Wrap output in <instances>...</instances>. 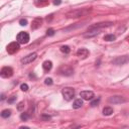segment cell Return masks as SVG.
<instances>
[{
	"instance_id": "1",
	"label": "cell",
	"mask_w": 129,
	"mask_h": 129,
	"mask_svg": "<svg viewBox=\"0 0 129 129\" xmlns=\"http://www.w3.org/2000/svg\"><path fill=\"white\" fill-rule=\"evenodd\" d=\"M91 11H92V8H78V9H74L67 12L66 16L68 18H79V17L88 15Z\"/></svg>"
},
{
	"instance_id": "2",
	"label": "cell",
	"mask_w": 129,
	"mask_h": 129,
	"mask_svg": "<svg viewBox=\"0 0 129 129\" xmlns=\"http://www.w3.org/2000/svg\"><path fill=\"white\" fill-rule=\"evenodd\" d=\"M61 94L66 101H71L75 97V90L71 87H66L61 90Z\"/></svg>"
},
{
	"instance_id": "3",
	"label": "cell",
	"mask_w": 129,
	"mask_h": 129,
	"mask_svg": "<svg viewBox=\"0 0 129 129\" xmlns=\"http://www.w3.org/2000/svg\"><path fill=\"white\" fill-rule=\"evenodd\" d=\"M29 34L27 33V32H25V31H20L18 34H17V36H16V41L17 42H19L20 44H26V43H28V41H29Z\"/></svg>"
},
{
	"instance_id": "4",
	"label": "cell",
	"mask_w": 129,
	"mask_h": 129,
	"mask_svg": "<svg viewBox=\"0 0 129 129\" xmlns=\"http://www.w3.org/2000/svg\"><path fill=\"white\" fill-rule=\"evenodd\" d=\"M20 48V43L17 42V41H13V42H10L7 46H6V50L8 53L10 54H13L15 52H17Z\"/></svg>"
},
{
	"instance_id": "5",
	"label": "cell",
	"mask_w": 129,
	"mask_h": 129,
	"mask_svg": "<svg viewBox=\"0 0 129 129\" xmlns=\"http://www.w3.org/2000/svg\"><path fill=\"white\" fill-rule=\"evenodd\" d=\"M128 61H129V56L122 55V56H117L116 58H114L112 60V63L113 64H116V66H123V64L127 63Z\"/></svg>"
},
{
	"instance_id": "6",
	"label": "cell",
	"mask_w": 129,
	"mask_h": 129,
	"mask_svg": "<svg viewBox=\"0 0 129 129\" xmlns=\"http://www.w3.org/2000/svg\"><path fill=\"white\" fill-rule=\"evenodd\" d=\"M36 57H37V53H36V52H31V53L27 54L26 56H24L23 58H21L20 61H21L22 64H27V63L32 62Z\"/></svg>"
},
{
	"instance_id": "7",
	"label": "cell",
	"mask_w": 129,
	"mask_h": 129,
	"mask_svg": "<svg viewBox=\"0 0 129 129\" xmlns=\"http://www.w3.org/2000/svg\"><path fill=\"white\" fill-rule=\"evenodd\" d=\"M13 75V69L11 67H3L0 72V76L2 78H10Z\"/></svg>"
},
{
	"instance_id": "8",
	"label": "cell",
	"mask_w": 129,
	"mask_h": 129,
	"mask_svg": "<svg viewBox=\"0 0 129 129\" xmlns=\"http://www.w3.org/2000/svg\"><path fill=\"white\" fill-rule=\"evenodd\" d=\"M108 101L111 104H122L126 102V99L122 96H112L108 99Z\"/></svg>"
},
{
	"instance_id": "9",
	"label": "cell",
	"mask_w": 129,
	"mask_h": 129,
	"mask_svg": "<svg viewBox=\"0 0 129 129\" xmlns=\"http://www.w3.org/2000/svg\"><path fill=\"white\" fill-rule=\"evenodd\" d=\"M80 97H81L83 100L89 101V100H93V98L95 97V94H94V92H92V91H82V92L80 93Z\"/></svg>"
},
{
	"instance_id": "10",
	"label": "cell",
	"mask_w": 129,
	"mask_h": 129,
	"mask_svg": "<svg viewBox=\"0 0 129 129\" xmlns=\"http://www.w3.org/2000/svg\"><path fill=\"white\" fill-rule=\"evenodd\" d=\"M59 74L62 76H72L74 74V70L70 67H61L59 69Z\"/></svg>"
},
{
	"instance_id": "11",
	"label": "cell",
	"mask_w": 129,
	"mask_h": 129,
	"mask_svg": "<svg viewBox=\"0 0 129 129\" xmlns=\"http://www.w3.org/2000/svg\"><path fill=\"white\" fill-rule=\"evenodd\" d=\"M113 24V22L111 21H108V22H100V23H96L94 25H91L90 28H97V29H101V28H104V27H109Z\"/></svg>"
},
{
	"instance_id": "12",
	"label": "cell",
	"mask_w": 129,
	"mask_h": 129,
	"mask_svg": "<svg viewBox=\"0 0 129 129\" xmlns=\"http://www.w3.org/2000/svg\"><path fill=\"white\" fill-rule=\"evenodd\" d=\"M89 50L87 49V48H84V47H82V48H79L78 50H77V55L80 57V58H82V59H84V58H86L88 55H89Z\"/></svg>"
},
{
	"instance_id": "13",
	"label": "cell",
	"mask_w": 129,
	"mask_h": 129,
	"mask_svg": "<svg viewBox=\"0 0 129 129\" xmlns=\"http://www.w3.org/2000/svg\"><path fill=\"white\" fill-rule=\"evenodd\" d=\"M41 23H42V19L37 17L35 18L33 21H32V24H31V29H37L41 26Z\"/></svg>"
},
{
	"instance_id": "14",
	"label": "cell",
	"mask_w": 129,
	"mask_h": 129,
	"mask_svg": "<svg viewBox=\"0 0 129 129\" xmlns=\"http://www.w3.org/2000/svg\"><path fill=\"white\" fill-rule=\"evenodd\" d=\"M42 69L44 70V72H49L52 69V62L50 60H45L42 63Z\"/></svg>"
},
{
	"instance_id": "15",
	"label": "cell",
	"mask_w": 129,
	"mask_h": 129,
	"mask_svg": "<svg viewBox=\"0 0 129 129\" xmlns=\"http://www.w3.org/2000/svg\"><path fill=\"white\" fill-rule=\"evenodd\" d=\"M83 106V100L82 99H76L73 103V108L74 109H79Z\"/></svg>"
},
{
	"instance_id": "16",
	"label": "cell",
	"mask_w": 129,
	"mask_h": 129,
	"mask_svg": "<svg viewBox=\"0 0 129 129\" xmlns=\"http://www.w3.org/2000/svg\"><path fill=\"white\" fill-rule=\"evenodd\" d=\"M113 112H114V110H113V108L110 107V106L105 107V108L103 109V114H104L105 116H110V115L113 114Z\"/></svg>"
},
{
	"instance_id": "17",
	"label": "cell",
	"mask_w": 129,
	"mask_h": 129,
	"mask_svg": "<svg viewBox=\"0 0 129 129\" xmlns=\"http://www.w3.org/2000/svg\"><path fill=\"white\" fill-rule=\"evenodd\" d=\"M10 116H11V110H9V109H5L1 112V117L2 118H8Z\"/></svg>"
},
{
	"instance_id": "18",
	"label": "cell",
	"mask_w": 129,
	"mask_h": 129,
	"mask_svg": "<svg viewBox=\"0 0 129 129\" xmlns=\"http://www.w3.org/2000/svg\"><path fill=\"white\" fill-rule=\"evenodd\" d=\"M116 39V36L114 34H107L104 36V40L106 41H114Z\"/></svg>"
},
{
	"instance_id": "19",
	"label": "cell",
	"mask_w": 129,
	"mask_h": 129,
	"mask_svg": "<svg viewBox=\"0 0 129 129\" xmlns=\"http://www.w3.org/2000/svg\"><path fill=\"white\" fill-rule=\"evenodd\" d=\"M29 117H30L29 113H26V112H23V113H21V115H20V119H21L22 121H26V120H28Z\"/></svg>"
},
{
	"instance_id": "20",
	"label": "cell",
	"mask_w": 129,
	"mask_h": 129,
	"mask_svg": "<svg viewBox=\"0 0 129 129\" xmlns=\"http://www.w3.org/2000/svg\"><path fill=\"white\" fill-rule=\"evenodd\" d=\"M60 51L63 53H69L71 51V48L68 45H62V46H60Z\"/></svg>"
},
{
	"instance_id": "21",
	"label": "cell",
	"mask_w": 129,
	"mask_h": 129,
	"mask_svg": "<svg viewBox=\"0 0 129 129\" xmlns=\"http://www.w3.org/2000/svg\"><path fill=\"white\" fill-rule=\"evenodd\" d=\"M20 89H21V91L26 92V91H28L29 87H28V85H27L26 83H23V84H21V85H20Z\"/></svg>"
},
{
	"instance_id": "22",
	"label": "cell",
	"mask_w": 129,
	"mask_h": 129,
	"mask_svg": "<svg viewBox=\"0 0 129 129\" xmlns=\"http://www.w3.org/2000/svg\"><path fill=\"white\" fill-rule=\"evenodd\" d=\"M16 99H17L16 96H11L10 98L7 99V102H8V104H13V103L16 101Z\"/></svg>"
},
{
	"instance_id": "23",
	"label": "cell",
	"mask_w": 129,
	"mask_h": 129,
	"mask_svg": "<svg viewBox=\"0 0 129 129\" xmlns=\"http://www.w3.org/2000/svg\"><path fill=\"white\" fill-rule=\"evenodd\" d=\"M100 103V98H98V99H95V100H93L92 102H91V107H96L98 104Z\"/></svg>"
},
{
	"instance_id": "24",
	"label": "cell",
	"mask_w": 129,
	"mask_h": 129,
	"mask_svg": "<svg viewBox=\"0 0 129 129\" xmlns=\"http://www.w3.org/2000/svg\"><path fill=\"white\" fill-rule=\"evenodd\" d=\"M40 118H41V120L42 121H48V120H50V116L49 115H46V114H42L41 116H40Z\"/></svg>"
},
{
	"instance_id": "25",
	"label": "cell",
	"mask_w": 129,
	"mask_h": 129,
	"mask_svg": "<svg viewBox=\"0 0 129 129\" xmlns=\"http://www.w3.org/2000/svg\"><path fill=\"white\" fill-rule=\"evenodd\" d=\"M52 79L51 78H46L45 80H44V84L45 85H48V86H50V85H52Z\"/></svg>"
},
{
	"instance_id": "26",
	"label": "cell",
	"mask_w": 129,
	"mask_h": 129,
	"mask_svg": "<svg viewBox=\"0 0 129 129\" xmlns=\"http://www.w3.org/2000/svg\"><path fill=\"white\" fill-rule=\"evenodd\" d=\"M46 35H48V36H52V35H54V30H53L52 28L47 29V31H46Z\"/></svg>"
},
{
	"instance_id": "27",
	"label": "cell",
	"mask_w": 129,
	"mask_h": 129,
	"mask_svg": "<svg viewBox=\"0 0 129 129\" xmlns=\"http://www.w3.org/2000/svg\"><path fill=\"white\" fill-rule=\"evenodd\" d=\"M19 24L21 25V26H25V25H27V20L26 19H20L19 20Z\"/></svg>"
},
{
	"instance_id": "28",
	"label": "cell",
	"mask_w": 129,
	"mask_h": 129,
	"mask_svg": "<svg viewBox=\"0 0 129 129\" xmlns=\"http://www.w3.org/2000/svg\"><path fill=\"white\" fill-rule=\"evenodd\" d=\"M23 107H24V103H23V102H20V103L18 104V106H17V109H18L19 111H21V110L23 109Z\"/></svg>"
},
{
	"instance_id": "29",
	"label": "cell",
	"mask_w": 129,
	"mask_h": 129,
	"mask_svg": "<svg viewBox=\"0 0 129 129\" xmlns=\"http://www.w3.org/2000/svg\"><path fill=\"white\" fill-rule=\"evenodd\" d=\"M61 3V0H53V4L54 5H59Z\"/></svg>"
},
{
	"instance_id": "30",
	"label": "cell",
	"mask_w": 129,
	"mask_h": 129,
	"mask_svg": "<svg viewBox=\"0 0 129 129\" xmlns=\"http://www.w3.org/2000/svg\"><path fill=\"white\" fill-rule=\"evenodd\" d=\"M4 99H5V95L2 94V95H1V100H4Z\"/></svg>"
},
{
	"instance_id": "31",
	"label": "cell",
	"mask_w": 129,
	"mask_h": 129,
	"mask_svg": "<svg viewBox=\"0 0 129 129\" xmlns=\"http://www.w3.org/2000/svg\"><path fill=\"white\" fill-rule=\"evenodd\" d=\"M39 2H42V3H46L47 2V0H38Z\"/></svg>"
}]
</instances>
